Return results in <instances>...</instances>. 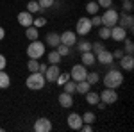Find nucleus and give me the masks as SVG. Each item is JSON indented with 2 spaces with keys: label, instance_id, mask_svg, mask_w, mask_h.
I'll return each instance as SVG.
<instances>
[{
  "label": "nucleus",
  "instance_id": "nucleus-46",
  "mask_svg": "<svg viewBox=\"0 0 134 132\" xmlns=\"http://www.w3.org/2000/svg\"><path fill=\"white\" fill-rule=\"evenodd\" d=\"M97 107H98V109H105V104H104V102H98Z\"/></svg>",
  "mask_w": 134,
  "mask_h": 132
},
{
  "label": "nucleus",
  "instance_id": "nucleus-47",
  "mask_svg": "<svg viewBox=\"0 0 134 132\" xmlns=\"http://www.w3.org/2000/svg\"><path fill=\"white\" fill-rule=\"evenodd\" d=\"M122 2H124V0H122Z\"/></svg>",
  "mask_w": 134,
  "mask_h": 132
},
{
  "label": "nucleus",
  "instance_id": "nucleus-32",
  "mask_svg": "<svg viewBox=\"0 0 134 132\" xmlns=\"http://www.w3.org/2000/svg\"><path fill=\"white\" fill-rule=\"evenodd\" d=\"M124 43H125V48H124V52H125V54H129V55H132V52H134V43H132V39L125 38V39H124Z\"/></svg>",
  "mask_w": 134,
  "mask_h": 132
},
{
  "label": "nucleus",
  "instance_id": "nucleus-3",
  "mask_svg": "<svg viewBox=\"0 0 134 132\" xmlns=\"http://www.w3.org/2000/svg\"><path fill=\"white\" fill-rule=\"evenodd\" d=\"M47 54V45L43 41L36 39V41H31L29 47H27V55L29 59H41L43 55Z\"/></svg>",
  "mask_w": 134,
  "mask_h": 132
},
{
  "label": "nucleus",
  "instance_id": "nucleus-17",
  "mask_svg": "<svg viewBox=\"0 0 134 132\" xmlns=\"http://www.w3.org/2000/svg\"><path fill=\"white\" fill-rule=\"evenodd\" d=\"M16 20H18V23H20L21 27H31V25H32V20H34V16H32L29 11H21V13H18Z\"/></svg>",
  "mask_w": 134,
  "mask_h": 132
},
{
  "label": "nucleus",
  "instance_id": "nucleus-26",
  "mask_svg": "<svg viewBox=\"0 0 134 132\" xmlns=\"http://www.w3.org/2000/svg\"><path fill=\"white\" fill-rule=\"evenodd\" d=\"M27 11L31 13V14H36V13H41V5L38 4V0H31L29 4H27Z\"/></svg>",
  "mask_w": 134,
  "mask_h": 132
},
{
  "label": "nucleus",
  "instance_id": "nucleus-40",
  "mask_svg": "<svg viewBox=\"0 0 134 132\" xmlns=\"http://www.w3.org/2000/svg\"><path fill=\"white\" fill-rule=\"evenodd\" d=\"M90 21H91L93 27H100V25H102V20H100V16H98V14H91Z\"/></svg>",
  "mask_w": 134,
  "mask_h": 132
},
{
  "label": "nucleus",
  "instance_id": "nucleus-24",
  "mask_svg": "<svg viewBox=\"0 0 134 132\" xmlns=\"http://www.w3.org/2000/svg\"><path fill=\"white\" fill-rule=\"evenodd\" d=\"M47 59H48V62H50V64H59L63 57L59 55V52L54 48V50H50L48 54H47Z\"/></svg>",
  "mask_w": 134,
  "mask_h": 132
},
{
  "label": "nucleus",
  "instance_id": "nucleus-38",
  "mask_svg": "<svg viewBox=\"0 0 134 132\" xmlns=\"http://www.w3.org/2000/svg\"><path fill=\"white\" fill-rule=\"evenodd\" d=\"M105 47H104V43H100V41H97V43H91V52L93 54H98L100 50H104Z\"/></svg>",
  "mask_w": 134,
  "mask_h": 132
},
{
  "label": "nucleus",
  "instance_id": "nucleus-10",
  "mask_svg": "<svg viewBox=\"0 0 134 132\" xmlns=\"http://www.w3.org/2000/svg\"><path fill=\"white\" fill-rule=\"evenodd\" d=\"M32 129L36 132H50L52 130V122L48 118H38Z\"/></svg>",
  "mask_w": 134,
  "mask_h": 132
},
{
  "label": "nucleus",
  "instance_id": "nucleus-12",
  "mask_svg": "<svg viewBox=\"0 0 134 132\" xmlns=\"http://www.w3.org/2000/svg\"><path fill=\"white\" fill-rule=\"evenodd\" d=\"M116 25H120V27H124V29H132L134 25V18L131 13H122V14H118V23Z\"/></svg>",
  "mask_w": 134,
  "mask_h": 132
},
{
  "label": "nucleus",
  "instance_id": "nucleus-44",
  "mask_svg": "<svg viewBox=\"0 0 134 132\" xmlns=\"http://www.w3.org/2000/svg\"><path fill=\"white\" fill-rule=\"evenodd\" d=\"M48 68V64H45V62H40V68H38V71H41V73H45V70Z\"/></svg>",
  "mask_w": 134,
  "mask_h": 132
},
{
  "label": "nucleus",
  "instance_id": "nucleus-45",
  "mask_svg": "<svg viewBox=\"0 0 134 132\" xmlns=\"http://www.w3.org/2000/svg\"><path fill=\"white\" fill-rule=\"evenodd\" d=\"M4 38H5V29H4V27H0V41L4 39Z\"/></svg>",
  "mask_w": 134,
  "mask_h": 132
},
{
  "label": "nucleus",
  "instance_id": "nucleus-6",
  "mask_svg": "<svg viewBox=\"0 0 134 132\" xmlns=\"http://www.w3.org/2000/svg\"><path fill=\"white\" fill-rule=\"evenodd\" d=\"M100 102H104L105 105H113L118 102V93L116 89H111V88H105L102 93H100Z\"/></svg>",
  "mask_w": 134,
  "mask_h": 132
},
{
  "label": "nucleus",
  "instance_id": "nucleus-15",
  "mask_svg": "<svg viewBox=\"0 0 134 132\" xmlns=\"http://www.w3.org/2000/svg\"><path fill=\"white\" fill-rule=\"evenodd\" d=\"M125 38H127V29L120 27V25L111 27V39L113 41H124Z\"/></svg>",
  "mask_w": 134,
  "mask_h": 132
},
{
  "label": "nucleus",
  "instance_id": "nucleus-25",
  "mask_svg": "<svg viewBox=\"0 0 134 132\" xmlns=\"http://www.w3.org/2000/svg\"><path fill=\"white\" fill-rule=\"evenodd\" d=\"M86 11H88V14H98L100 5L97 4V0H90V2H88V5H86Z\"/></svg>",
  "mask_w": 134,
  "mask_h": 132
},
{
  "label": "nucleus",
  "instance_id": "nucleus-20",
  "mask_svg": "<svg viewBox=\"0 0 134 132\" xmlns=\"http://www.w3.org/2000/svg\"><path fill=\"white\" fill-rule=\"evenodd\" d=\"M25 36H27L31 41L40 39V29H38V27H34V25H31V27H25Z\"/></svg>",
  "mask_w": 134,
  "mask_h": 132
},
{
  "label": "nucleus",
  "instance_id": "nucleus-30",
  "mask_svg": "<svg viewBox=\"0 0 134 132\" xmlns=\"http://www.w3.org/2000/svg\"><path fill=\"white\" fill-rule=\"evenodd\" d=\"M98 36H100V39H109V38H111V29L100 25V27H98Z\"/></svg>",
  "mask_w": 134,
  "mask_h": 132
},
{
  "label": "nucleus",
  "instance_id": "nucleus-2",
  "mask_svg": "<svg viewBox=\"0 0 134 132\" xmlns=\"http://www.w3.org/2000/svg\"><path fill=\"white\" fill-rule=\"evenodd\" d=\"M45 84H47V81H45V75H43L41 71H31V75H29L27 81H25V86H27L29 89H32V91L43 89Z\"/></svg>",
  "mask_w": 134,
  "mask_h": 132
},
{
  "label": "nucleus",
  "instance_id": "nucleus-13",
  "mask_svg": "<svg viewBox=\"0 0 134 132\" xmlns=\"http://www.w3.org/2000/svg\"><path fill=\"white\" fill-rule=\"evenodd\" d=\"M118 64H120V68L124 71H131L134 68V57L129 55V54H124V55L118 59Z\"/></svg>",
  "mask_w": 134,
  "mask_h": 132
},
{
  "label": "nucleus",
  "instance_id": "nucleus-7",
  "mask_svg": "<svg viewBox=\"0 0 134 132\" xmlns=\"http://www.w3.org/2000/svg\"><path fill=\"white\" fill-rule=\"evenodd\" d=\"M86 75H88V70H86V66L84 64H75L70 71V79L75 82L79 81H86Z\"/></svg>",
  "mask_w": 134,
  "mask_h": 132
},
{
  "label": "nucleus",
  "instance_id": "nucleus-31",
  "mask_svg": "<svg viewBox=\"0 0 134 132\" xmlns=\"http://www.w3.org/2000/svg\"><path fill=\"white\" fill-rule=\"evenodd\" d=\"M86 81L90 82V86H93V84H97V82L100 81V75H98L97 71H91V73L86 75Z\"/></svg>",
  "mask_w": 134,
  "mask_h": 132
},
{
  "label": "nucleus",
  "instance_id": "nucleus-1",
  "mask_svg": "<svg viewBox=\"0 0 134 132\" xmlns=\"http://www.w3.org/2000/svg\"><path fill=\"white\" fill-rule=\"evenodd\" d=\"M104 86L105 88H111V89H118L122 84H124V73L118 70V68H111V70L107 71L105 75H104Z\"/></svg>",
  "mask_w": 134,
  "mask_h": 132
},
{
  "label": "nucleus",
  "instance_id": "nucleus-34",
  "mask_svg": "<svg viewBox=\"0 0 134 132\" xmlns=\"http://www.w3.org/2000/svg\"><path fill=\"white\" fill-rule=\"evenodd\" d=\"M38 68H40V59H29L27 70L29 71H38Z\"/></svg>",
  "mask_w": 134,
  "mask_h": 132
},
{
  "label": "nucleus",
  "instance_id": "nucleus-35",
  "mask_svg": "<svg viewBox=\"0 0 134 132\" xmlns=\"http://www.w3.org/2000/svg\"><path fill=\"white\" fill-rule=\"evenodd\" d=\"M32 25H34V27H38V29H41V27L47 25V18H45V16H38V18H34V20H32Z\"/></svg>",
  "mask_w": 134,
  "mask_h": 132
},
{
  "label": "nucleus",
  "instance_id": "nucleus-8",
  "mask_svg": "<svg viewBox=\"0 0 134 132\" xmlns=\"http://www.w3.org/2000/svg\"><path fill=\"white\" fill-rule=\"evenodd\" d=\"M59 39H61L63 45H66V47H75V43H77V34L75 31H64L59 34Z\"/></svg>",
  "mask_w": 134,
  "mask_h": 132
},
{
  "label": "nucleus",
  "instance_id": "nucleus-39",
  "mask_svg": "<svg viewBox=\"0 0 134 132\" xmlns=\"http://www.w3.org/2000/svg\"><path fill=\"white\" fill-rule=\"evenodd\" d=\"M38 4L41 5V9H48L55 4V0H38Z\"/></svg>",
  "mask_w": 134,
  "mask_h": 132
},
{
  "label": "nucleus",
  "instance_id": "nucleus-11",
  "mask_svg": "<svg viewBox=\"0 0 134 132\" xmlns=\"http://www.w3.org/2000/svg\"><path fill=\"white\" fill-rule=\"evenodd\" d=\"M59 73H61V70H59V66L57 64H48V68L45 70V81L47 82H55V79L59 77Z\"/></svg>",
  "mask_w": 134,
  "mask_h": 132
},
{
  "label": "nucleus",
  "instance_id": "nucleus-43",
  "mask_svg": "<svg viewBox=\"0 0 134 132\" xmlns=\"http://www.w3.org/2000/svg\"><path fill=\"white\" fill-rule=\"evenodd\" d=\"M5 66H7V59L4 54H0V70H5Z\"/></svg>",
  "mask_w": 134,
  "mask_h": 132
},
{
  "label": "nucleus",
  "instance_id": "nucleus-9",
  "mask_svg": "<svg viewBox=\"0 0 134 132\" xmlns=\"http://www.w3.org/2000/svg\"><path fill=\"white\" fill-rule=\"evenodd\" d=\"M66 123H68V127L72 130H81V127H82V116L77 114V112H72V114H68Z\"/></svg>",
  "mask_w": 134,
  "mask_h": 132
},
{
  "label": "nucleus",
  "instance_id": "nucleus-16",
  "mask_svg": "<svg viewBox=\"0 0 134 132\" xmlns=\"http://www.w3.org/2000/svg\"><path fill=\"white\" fill-rule=\"evenodd\" d=\"M57 102H59V105L61 107H64V109H70V107H73V95H70V93L63 91L59 96H57Z\"/></svg>",
  "mask_w": 134,
  "mask_h": 132
},
{
  "label": "nucleus",
  "instance_id": "nucleus-41",
  "mask_svg": "<svg viewBox=\"0 0 134 132\" xmlns=\"http://www.w3.org/2000/svg\"><path fill=\"white\" fill-rule=\"evenodd\" d=\"M97 4H98L100 7H104V9H107V7L113 5V0H97Z\"/></svg>",
  "mask_w": 134,
  "mask_h": 132
},
{
  "label": "nucleus",
  "instance_id": "nucleus-42",
  "mask_svg": "<svg viewBox=\"0 0 134 132\" xmlns=\"http://www.w3.org/2000/svg\"><path fill=\"white\" fill-rule=\"evenodd\" d=\"M111 54H113V59H120V57L124 55V50H122V48H116V50H113Z\"/></svg>",
  "mask_w": 134,
  "mask_h": 132
},
{
  "label": "nucleus",
  "instance_id": "nucleus-14",
  "mask_svg": "<svg viewBox=\"0 0 134 132\" xmlns=\"http://www.w3.org/2000/svg\"><path fill=\"white\" fill-rule=\"evenodd\" d=\"M95 57H97V62H98V64H111V62L114 61L113 54L107 50V48H104V50H100L98 54H95Z\"/></svg>",
  "mask_w": 134,
  "mask_h": 132
},
{
  "label": "nucleus",
  "instance_id": "nucleus-23",
  "mask_svg": "<svg viewBox=\"0 0 134 132\" xmlns=\"http://www.w3.org/2000/svg\"><path fill=\"white\" fill-rule=\"evenodd\" d=\"M86 102H88L90 105H97V104L100 102V95L97 91H91V89H90V91L86 93Z\"/></svg>",
  "mask_w": 134,
  "mask_h": 132
},
{
  "label": "nucleus",
  "instance_id": "nucleus-37",
  "mask_svg": "<svg viewBox=\"0 0 134 132\" xmlns=\"http://www.w3.org/2000/svg\"><path fill=\"white\" fill-rule=\"evenodd\" d=\"M122 9H124V13H132V9H134L132 0H124V5H122Z\"/></svg>",
  "mask_w": 134,
  "mask_h": 132
},
{
  "label": "nucleus",
  "instance_id": "nucleus-28",
  "mask_svg": "<svg viewBox=\"0 0 134 132\" xmlns=\"http://www.w3.org/2000/svg\"><path fill=\"white\" fill-rule=\"evenodd\" d=\"M75 84H77V82L72 81V79H70V81H66L64 84H63V91H66V93H70V95H73V93H75Z\"/></svg>",
  "mask_w": 134,
  "mask_h": 132
},
{
  "label": "nucleus",
  "instance_id": "nucleus-21",
  "mask_svg": "<svg viewBox=\"0 0 134 132\" xmlns=\"http://www.w3.org/2000/svg\"><path fill=\"white\" fill-rule=\"evenodd\" d=\"M90 89H91V86H90V82H88V81H79L77 84H75V91L81 93V95H86Z\"/></svg>",
  "mask_w": 134,
  "mask_h": 132
},
{
  "label": "nucleus",
  "instance_id": "nucleus-36",
  "mask_svg": "<svg viewBox=\"0 0 134 132\" xmlns=\"http://www.w3.org/2000/svg\"><path fill=\"white\" fill-rule=\"evenodd\" d=\"M66 81H70V73H59V77L55 79V84H59V86H63Z\"/></svg>",
  "mask_w": 134,
  "mask_h": 132
},
{
  "label": "nucleus",
  "instance_id": "nucleus-33",
  "mask_svg": "<svg viewBox=\"0 0 134 132\" xmlns=\"http://www.w3.org/2000/svg\"><path fill=\"white\" fill-rule=\"evenodd\" d=\"M55 50L59 52V55H61V57H64V55H70V47H66V45H63V43H59V45L55 47Z\"/></svg>",
  "mask_w": 134,
  "mask_h": 132
},
{
  "label": "nucleus",
  "instance_id": "nucleus-4",
  "mask_svg": "<svg viewBox=\"0 0 134 132\" xmlns=\"http://www.w3.org/2000/svg\"><path fill=\"white\" fill-rule=\"evenodd\" d=\"M118 14H120V13H118L116 9H113V7H107V9H105V13L100 16L102 25H104V27H109V29H111V27H114V25L118 23Z\"/></svg>",
  "mask_w": 134,
  "mask_h": 132
},
{
  "label": "nucleus",
  "instance_id": "nucleus-27",
  "mask_svg": "<svg viewBox=\"0 0 134 132\" xmlns=\"http://www.w3.org/2000/svg\"><path fill=\"white\" fill-rule=\"evenodd\" d=\"M75 45H77V50L81 52V54L91 50V43H90L88 39H82V41H79V43H75Z\"/></svg>",
  "mask_w": 134,
  "mask_h": 132
},
{
  "label": "nucleus",
  "instance_id": "nucleus-22",
  "mask_svg": "<svg viewBox=\"0 0 134 132\" xmlns=\"http://www.w3.org/2000/svg\"><path fill=\"white\" fill-rule=\"evenodd\" d=\"M11 86V77L9 73H5L4 70H0V89H7Z\"/></svg>",
  "mask_w": 134,
  "mask_h": 132
},
{
  "label": "nucleus",
  "instance_id": "nucleus-5",
  "mask_svg": "<svg viewBox=\"0 0 134 132\" xmlns=\"http://www.w3.org/2000/svg\"><path fill=\"white\" fill-rule=\"evenodd\" d=\"M93 25L90 18H86V16H81L79 20H77V25H75V34L77 36H88L90 32H91Z\"/></svg>",
  "mask_w": 134,
  "mask_h": 132
},
{
  "label": "nucleus",
  "instance_id": "nucleus-18",
  "mask_svg": "<svg viewBox=\"0 0 134 132\" xmlns=\"http://www.w3.org/2000/svg\"><path fill=\"white\" fill-rule=\"evenodd\" d=\"M59 43H61V39H59V34H57V32H48V34L45 36V45L50 47V48H55Z\"/></svg>",
  "mask_w": 134,
  "mask_h": 132
},
{
  "label": "nucleus",
  "instance_id": "nucleus-19",
  "mask_svg": "<svg viewBox=\"0 0 134 132\" xmlns=\"http://www.w3.org/2000/svg\"><path fill=\"white\" fill-rule=\"evenodd\" d=\"M81 62H82L84 66H91V64L97 62V57H95V54H93L91 50L90 52H82V54H81Z\"/></svg>",
  "mask_w": 134,
  "mask_h": 132
},
{
  "label": "nucleus",
  "instance_id": "nucleus-29",
  "mask_svg": "<svg viewBox=\"0 0 134 132\" xmlns=\"http://www.w3.org/2000/svg\"><path fill=\"white\" fill-rule=\"evenodd\" d=\"M97 122V116H95V112L88 111L82 114V123H90V125H93V123Z\"/></svg>",
  "mask_w": 134,
  "mask_h": 132
}]
</instances>
